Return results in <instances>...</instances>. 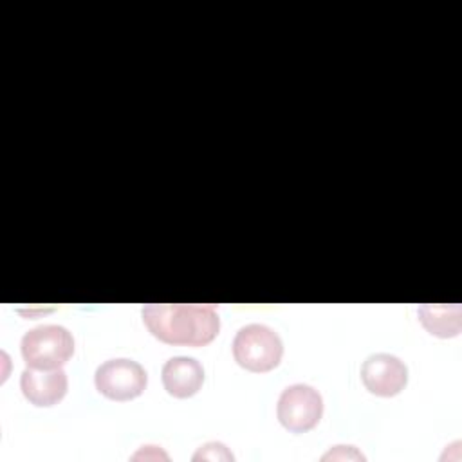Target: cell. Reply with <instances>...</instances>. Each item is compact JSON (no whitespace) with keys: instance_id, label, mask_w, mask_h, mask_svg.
Here are the masks:
<instances>
[{"instance_id":"7","label":"cell","mask_w":462,"mask_h":462,"mask_svg":"<svg viewBox=\"0 0 462 462\" xmlns=\"http://www.w3.org/2000/svg\"><path fill=\"white\" fill-rule=\"evenodd\" d=\"M20 388L31 404L52 406L67 393V374L61 368L36 370L27 366L22 372Z\"/></svg>"},{"instance_id":"9","label":"cell","mask_w":462,"mask_h":462,"mask_svg":"<svg viewBox=\"0 0 462 462\" xmlns=\"http://www.w3.org/2000/svg\"><path fill=\"white\" fill-rule=\"evenodd\" d=\"M419 318L430 334L440 337H451L460 332V307L458 305H422L419 307Z\"/></svg>"},{"instance_id":"4","label":"cell","mask_w":462,"mask_h":462,"mask_svg":"<svg viewBox=\"0 0 462 462\" xmlns=\"http://www.w3.org/2000/svg\"><path fill=\"white\" fill-rule=\"evenodd\" d=\"M278 420L292 433L312 430L323 415V399L319 392L309 384L296 383L287 386L276 406Z\"/></svg>"},{"instance_id":"1","label":"cell","mask_w":462,"mask_h":462,"mask_svg":"<svg viewBox=\"0 0 462 462\" xmlns=\"http://www.w3.org/2000/svg\"><path fill=\"white\" fill-rule=\"evenodd\" d=\"M143 321L159 341L184 346H204L217 337L220 328L215 307L195 303L146 305Z\"/></svg>"},{"instance_id":"5","label":"cell","mask_w":462,"mask_h":462,"mask_svg":"<svg viewBox=\"0 0 462 462\" xmlns=\"http://www.w3.org/2000/svg\"><path fill=\"white\" fill-rule=\"evenodd\" d=\"M94 381L97 392L105 397L112 401H130L143 393L148 377L137 361L119 357L99 365Z\"/></svg>"},{"instance_id":"6","label":"cell","mask_w":462,"mask_h":462,"mask_svg":"<svg viewBox=\"0 0 462 462\" xmlns=\"http://www.w3.org/2000/svg\"><path fill=\"white\" fill-rule=\"evenodd\" d=\"M361 381L379 397L397 395L408 381L406 365L393 354H372L363 361Z\"/></svg>"},{"instance_id":"2","label":"cell","mask_w":462,"mask_h":462,"mask_svg":"<svg viewBox=\"0 0 462 462\" xmlns=\"http://www.w3.org/2000/svg\"><path fill=\"white\" fill-rule=\"evenodd\" d=\"M282 356V337L263 323L242 327L233 339V357L249 372H269L280 365Z\"/></svg>"},{"instance_id":"10","label":"cell","mask_w":462,"mask_h":462,"mask_svg":"<svg viewBox=\"0 0 462 462\" xmlns=\"http://www.w3.org/2000/svg\"><path fill=\"white\" fill-rule=\"evenodd\" d=\"M233 460V453L222 442H208L199 448L193 460Z\"/></svg>"},{"instance_id":"8","label":"cell","mask_w":462,"mask_h":462,"mask_svg":"<svg viewBox=\"0 0 462 462\" xmlns=\"http://www.w3.org/2000/svg\"><path fill=\"white\" fill-rule=\"evenodd\" d=\"M162 384L173 397L186 399L195 395L204 383V368L195 357H170L162 366Z\"/></svg>"},{"instance_id":"3","label":"cell","mask_w":462,"mask_h":462,"mask_svg":"<svg viewBox=\"0 0 462 462\" xmlns=\"http://www.w3.org/2000/svg\"><path fill=\"white\" fill-rule=\"evenodd\" d=\"M22 357L29 368H61L74 354V337L61 325H40L23 334Z\"/></svg>"}]
</instances>
